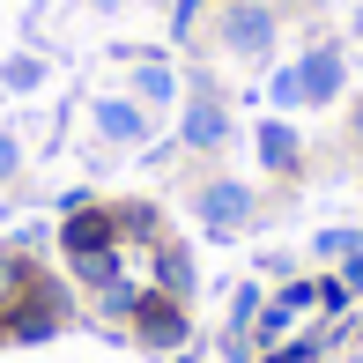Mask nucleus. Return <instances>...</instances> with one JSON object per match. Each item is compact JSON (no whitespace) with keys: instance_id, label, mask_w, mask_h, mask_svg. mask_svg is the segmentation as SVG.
<instances>
[{"instance_id":"f257e3e1","label":"nucleus","mask_w":363,"mask_h":363,"mask_svg":"<svg viewBox=\"0 0 363 363\" xmlns=\"http://www.w3.org/2000/svg\"><path fill=\"white\" fill-rule=\"evenodd\" d=\"M134 326H141V341H156V349L186 341V296H141V304H134Z\"/></svg>"},{"instance_id":"f03ea898","label":"nucleus","mask_w":363,"mask_h":363,"mask_svg":"<svg viewBox=\"0 0 363 363\" xmlns=\"http://www.w3.org/2000/svg\"><path fill=\"white\" fill-rule=\"evenodd\" d=\"M296 96H304V104H334V96H341V52H334V45L304 52V67H296Z\"/></svg>"},{"instance_id":"7ed1b4c3","label":"nucleus","mask_w":363,"mask_h":363,"mask_svg":"<svg viewBox=\"0 0 363 363\" xmlns=\"http://www.w3.org/2000/svg\"><path fill=\"white\" fill-rule=\"evenodd\" d=\"M245 216H252V193H245L238 178H216V186L201 193V223L208 230H245Z\"/></svg>"},{"instance_id":"20e7f679","label":"nucleus","mask_w":363,"mask_h":363,"mask_svg":"<svg viewBox=\"0 0 363 363\" xmlns=\"http://www.w3.org/2000/svg\"><path fill=\"white\" fill-rule=\"evenodd\" d=\"M111 238H119V223L111 216H96V208H82V216L60 230V245H67L74 259H96V252H111Z\"/></svg>"},{"instance_id":"39448f33","label":"nucleus","mask_w":363,"mask_h":363,"mask_svg":"<svg viewBox=\"0 0 363 363\" xmlns=\"http://www.w3.org/2000/svg\"><path fill=\"white\" fill-rule=\"evenodd\" d=\"M267 45H274V15H267V8H252V0H245V8H230V52L259 60Z\"/></svg>"},{"instance_id":"423d86ee","label":"nucleus","mask_w":363,"mask_h":363,"mask_svg":"<svg viewBox=\"0 0 363 363\" xmlns=\"http://www.w3.org/2000/svg\"><path fill=\"white\" fill-rule=\"evenodd\" d=\"M96 126H104L111 141H141V134H148V119H141L134 104H126V96H111V104H96Z\"/></svg>"},{"instance_id":"0eeeda50","label":"nucleus","mask_w":363,"mask_h":363,"mask_svg":"<svg viewBox=\"0 0 363 363\" xmlns=\"http://www.w3.org/2000/svg\"><path fill=\"white\" fill-rule=\"evenodd\" d=\"M259 156H267V171H296V134H289L282 119L259 126Z\"/></svg>"},{"instance_id":"6e6552de","label":"nucleus","mask_w":363,"mask_h":363,"mask_svg":"<svg viewBox=\"0 0 363 363\" xmlns=\"http://www.w3.org/2000/svg\"><path fill=\"white\" fill-rule=\"evenodd\" d=\"M223 134H230L223 104H193V111H186V141H193V148H216Z\"/></svg>"},{"instance_id":"1a4fd4ad","label":"nucleus","mask_w":363,"mask_h":363,"mask_svg":"<svg viewBox=\"0 0 363 363\" xmlns=\"http://www.w3.org/2000/svg\"><path fill=\"white\" fill-rule=\"evenodd\" d=\"M252 319H259V289L245 282L238 296H230V334H252Z\"/></svg>"},{"instance_id":"9d476101","label":"nucleus","mask_w":363,"mask_h":363,"mask_svg":"<svg viewBox=\"0 0 363 363\" xmlns=\"http://www.w3.org/2000/svg\"><path fill=\"white\" fill-rule=\"evenodd\" d=\"M8 89H38V60H8Z\"/></svg>"},{"instance_id":"9b49d317","label":"nucleus","mask_w":363,"mask_h":363,"mask_svg":"<svg viewBox=\"0 0 363 363\" xmlns=\"http://www.w3.org/2000/svg\"><path fill=\"white\" fill-rule=\"evenodd\" d=\"M15 163H23V141H15V134H0V186L15 178Z\"/></svg>"},{"instance_id":"f8f14e48","label":"nucleus","mask_w":363,"mask_h":363,"mask_svg":"<svg viewBox=\"0 0 363 363\" xmlns=\"http://www.w3.org/2000/svg\"><path fill=\"white\" fill-rule=\"evenodd\" d=\"M274 363H319V349H311V341L304 349H274Z\"/></svg>"},{"instance_id":"ddd939ff","label":"nucleus","mask_w":363,"mask_h":363,"mask_svg":"<svg viewBox=\"0 0 363 363\" xmlns=\"http://www.w3.org/2000/svg\"><path fill=\"white\" fill-rule=\"evenodd\" d=\"M356 141H363V96H356Z\"/></svg>"}]
</instances>
